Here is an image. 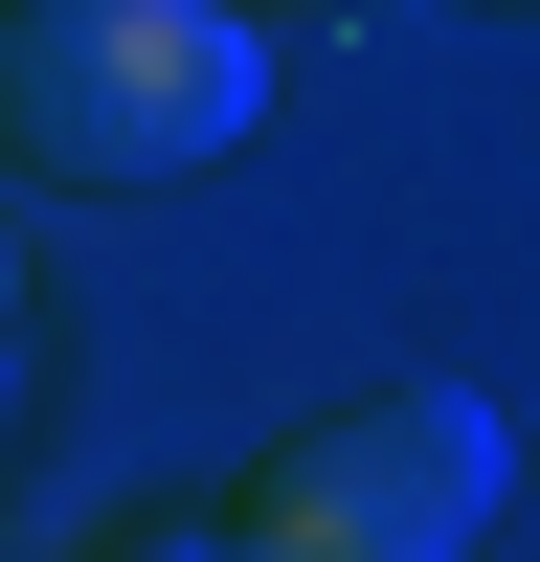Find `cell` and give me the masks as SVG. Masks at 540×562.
Returning a JSON list of instances; mask_svg holds the SVG:
<instances>
[{"label": "cell", "mask_w": 540, "mask_h": 562, "mask_svg": "<svg viewBox=\"0 0 540 562\" xmlns=\"http://www.w3.org/2000/svg\"><path fill=\"white\" fill-rule=\"evenodd\" d=\"M0 113H23V180H90V203L113 180H203L270 113V0H23Z\"/></svg>", "instance_id": "1"}, {"label": "cell", "mask_w": 540, "mask_h": 562, "mask_svg": "<svg viewBox=\"0 0 540 562\" xmlns=\"http://www.w3.org/2000/svg\"><path fill=\"white\" fill-rule=\"evenodd\" d=\"M495 495H518L495 383H360V405H315V428H270L248 562H473Z\"/></svg>", "instance_id": "2"}, {"label": "cell", "mask_w": 540, "mask_h": 562, "mask_svg": "<svg viewBox=\"0 0 540 562\" xmlns=\"http://www.w3.org/2000/svg\"><path fill=\"white\" fill-rule=\"evenodd\" d=\"M90 562H248V518H225V540L203 518H135V540H90Z\"/></svg>", "instance_id": "3"}]
</instances>
